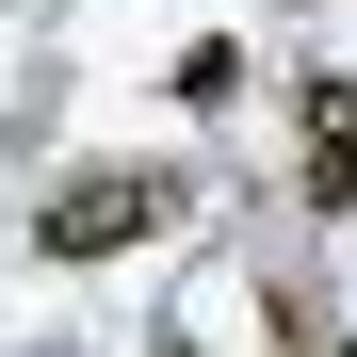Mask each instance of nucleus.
I'll list each match as a JSON object with an SVG mask.
<instances>
[{"mask_svg":"<svg viewBox=\"0 0 357 357\" xmlns=\"http://www.w3.org/2000/svg\"><path fill=\"white\" fill-rule=\"evenodd\" d=\"M162 227H178V178H162V162H82V178H49V195H33V260L82 276V260L162 244Z\"/></svg>","mask_w":357,"mask_h":357,"instance_id":"f257e3e1","label":"nucleus"},{"mask_svg":"<svg viewBox=\"0 0 357 357\" xmlns=\"http://www.w3.org/2000/svg\"><path fill=\"white\" fill-rule=\"evenodd\" d=\"M292 130H309V211L341 227L357 211V66H309V82H292Z\"/></svg>","mask_w":357,"mask_h":357,"instance_id":"f03ea898","label":"nucleus"},{"mask_svg":"<svg viewBox=\"0 0 357 357\" xmlns=\"http://www.w3.org/2000/svg\"><path fill=\"white\" fill-rule=\"evenodd\" d=\"M227 98H244V33H195L178 49V114H227Z\"/></svg>","mask_w":357,"mask_h":357,"instance_id":"7ed1b4c3","label":"nucleus"},{"mask_svg":"<svg viewBox=\"0 0 357 357\" xmlns=\"http://www.w3.org/2000/svg\"><path fill=\"white\" fill-rule=\"evenodd\" d=\"M146 357H195V341H178V325H162V341H146Z\"/></svg>","mask_w":357,"mask_h":357,"instance_id":"20e7f679","label":"nucleus"},{"mask_svg":"<svg viewBox=\"0 0 357 357\" xmlns=\"http://www.w3.org/2000/svg\"><path fill=\"white\" fill-rule=\"evenodd\" d=\"M325 357H357V341H325Z\"/></svg>","mask_w":357,"mask_h":357,"instance_id":"39448f33","label":"nucleus"}]
</instances>
